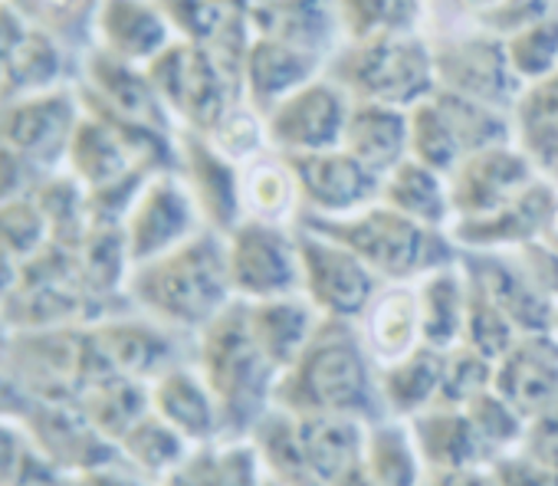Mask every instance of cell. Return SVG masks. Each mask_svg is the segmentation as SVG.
<instances>
[{
  "label": "cell",
  "mask_w": 558,
  "mask_h": 486,
  "mask_svg": "<svg viewBox=\"0 0 558 486\" xmlns=\"http://www.w3.org/2000/svg\"><path fill=\"white\" fill-rule=\"evenodd\" d=\"M223 251L233 300L263 303L303 296L296 227L240 220L230 233H223Z\"/></svg>",
  "instance_id": "obj_7"
},
{
  "label": "cell",
  "mask_w": 558,
  "mask_h": 486,
  "mask_svg": "<svg viewBox=\"0 0 558 486\" xmlns=\"http://www.w3.org/2000/svg\"><path fill=\"white\" fill-rule=\"evenodd\" d=\"M290 161L300 181L303 217L339 220V217H352L365 210L368 204L381 197V178L372 174L365 165H359L345 148L300 155Z\"/></svg>",
  "instance_id": "obj_13"
},
{
  "label": "cell",
  "mask_w": 558,
  "mask_h": 486,
  "mask_svg": "<svg viewBox=\"0 0 558 486\" xmlns=\"http://www.w3.org/2000/svg\"><path fill=\"white\" fill-rule=\"evenodd\" d=\"M243 306L256 345L263 349V355L279 375L303 355V349L310 345V339L323 323V316L310 306L306 296H283V300H263Z\"/></svg>",
  "instance_id": "obj_21"
},
{
  "label": "cell",
  "mask_w": 558,
  "mask_h": 486,
  "mask_svg": "<svg viewBox=\"0 0 558 486\" xmlns=\"http://www.w3.org/2000/svg\"><path fill=\"white\" fill-rule=\"evenodd\" d=\"M240 4H243L246 11H253V8H263V4H272V0H240Z\"/></svg>",
  "instance_id": "obj_36"
},
{
  "label": "cell",
  "mask_w": 558,
  "mask_h": 486,
  "mask_svg": "<svg viewBox=\"0 0 558 486\" xmlns=\"http://www.w3.org/2000/svg\"><path fill=\"white\" fill-rule=\"evenodd\" d=\"M434 50V76L437 89L496 106L512 112L525 93L515 80L502 37L489 34H453L440 40H427Z\"/></svg>",
  "instance_id": "obj_10"
},
{
  "label": "cell",
  "mask_w": 558,
  "mask_h": 486,
  "mask_svg": "<svg viewBox=\"0 0 558 486\" xmlns=\"http://www.w3.org/2000/svg\"><path fill=\"white\" fill-rule=\"evenodd\" d=\"M342 148L365 165L372 174H391L404 158H411L408 112L391 106L352 102V116L342 135Z\"/></svg>",
  "instance_id": "obj_22"
},
{
  "label": "cell",
  "mask_w": 558,
  "mask_h": 486,
  "mask_svg": "<svg viewBox=\"0 0 558 486\" xmlns=\"http://www.w3.org/2000/svg\"><path fill=\"white\" fill-rule=\"evenodd\" d=\"M355 332L378 372L421 352L424 319L417 283H381L365 313L355 319Z\"/></svg>",
  "instance_id": "obj_16"
},
{
  "label": "cell",
  "mask_w": 558,
  "mask_h": 486,
  "mask_svg": "<svg viewBox=\"0 0 558 486\" xmlns=\"http://www.w3.org/2000/svg\"><path fill=\"white\" fill-rule=\"evenodd\" d=\"M240 214L243 220L296 227L303 217L300 181L293 161L279 151H266L240 168Z\"/></svg>",
  "instance_id": "obj_20"
},
{
  "label": "cell",
  "mask_w": 558,
  "mask_h": 486,
  "mask_svg": "<svg viewBox=\"0 0 558 486\" xmlns=\"http://www.w3.org/2000/svg\"><path fill=\"white\" fill-rule=\"evenodd\" d=\"M0 243H4L11 254H17L24 264L50 243V223L40 204L34 201V194L0 204Z\"/></svg>",
  "instance_id": "obj_32"
},
{
  "label": "cell",
  "mask_w": 558,
  "mask_h": 486,
  "mask_svg": "<svg viewBox=\"0 0 558 486\" xmlns=\"http://www.w3.org/2000/svg\"><path fill=\"white\" fill-rule=\"evenodd\" d=\"M272 408L293 417L339 414L365 424L388 417L378 391V368L368 359L355 323H319L303 355L279 375Z\"/></svg>",
  "instance_id": "obj_1"
},
{
  "label": "cell",
  "mask_w": 558,
  "mask_h": 486,
  "mask_svg": "<svg viewBox=\"0 0 558 486\" xmlns=\"http://www.w3.org/2000/svg\"><path fill=\"white\" fill-rule=\"evenodd\" d=\"M345 40L421 34L424 0H332Z\"/></svg>",
  "instance_id": "obj_30"
},
{
  "label": "cell",
  "mask_w": 558,
  "mask_h": 486,
  "mask_svg": "<svg viewBox=\"0 0 558 486\" xmlns=\"http://www.w3.org/2000/svg\"><path fill=\"white\" fill-rule=\"evenodd\" d=\"M178 178L184 181L187 194L194 197L201 220L207 230L230 233L243 214H240V168L230 165L223 155L214 151V145L197 132H178Z\"/></svg>",
  "instance_id": "obj_15"
},
{
  "label": "cell",
  "mask_w": 558,
  "mask_h": 486,
  "mask_svg": "<svg viewBox=\"0 0 558 486\" xmlns=\"http://www.w3.org/2000/svg\"><path fill=\"white\" fill-rule=\"evenodd\" d=\"M296 240L303 277L300 293L323 319L355 323L378 293L381 280L349 247L313 227H296Z\"/></svg>",
  "instance_id": "obj_8"
},
{
  "label": "cell",
  "mask_w": 558,
  "mask_h": 486,
  "mask_svg": "<svg viewBox=\"0 0 558 486\" xmlns=\"http://www.w3.org/2000/svg\"><path fill=\"white\" fill-rule=\"evenodd\" d=\"M86 86L80 89L83 102H93L119 119L158 129L171 135V116L155 93L145 70H135V63H125L112 57L109 50H96L86 60Z\"/></svg>",
  "instance_id": "obj_17"
},
{
  "label": "cell",
  "mask_w": 558,
  "mask_h": 486,
  "mask_svg": "<svg viewBox=\"0 0 558 486\" xmlns=\"http://www.w3.org/2000/svg\"><path fill=\"white\" fill-rule=\"evenodd\" d=\"M444 381V352L421 349L411 359L378 372V391L385 414L395 421H411L437 404Z\"/></svg>",
  "instance_id": "obj_27"
},
{
  "label": "cell",
  "mask_w": 558,
  "mask_h": 486,
  "mask_svg": "<svg viewBox=\"0 0 558 486\" xmlns=\"http://www.w3.org/2000/svg\"><path fill=\"white\" fill-rule=\"evenodd\" d=\"M362 470L372 486H424L427 479V466L414 447L408 424L395 417L368 424Z\"/></svg>",
  "instance_id": "obj_28"
},
{
  "label": "cell",
  "mask_w": 558,
  "mask_h": 486,
  "mask_svg": "<svg viewBox=\"0 0 558 486\" xmlns=\"http://www.w3.org/2000/svg\"><path fill=\"white\" fill-rule=\"evenodd\" d=\"M509 66L515 73V80L529 89L548 76L558 73V8L525 27H519L515 34L502 37Z\"/></svg>",
  "instance_id": "obj_31"
},
{
  "label": "cell",
  "mask_w": 558,
  "mask_h": 486,
  "mask_svg": "<svg viewBox=\"0 0 558 486\" xmlns=\"http://www.w3.org/2000/svg\"><path fill=\"white\" fill-rule=\"evenodd\" d=\"M80 119L83 102L70 89L24 96L0 106V142L47 171L66 158Z\"/></svg>",
  "instance_id": "obj_12"
},
{
  "label": "cell",
  "mask_w": 558,
  "mask_h": 486,
  "mask_svg": "<svg viewBox=\"0 0 558 486\" xmlns=\"http://www.w3.org/2000/svg\"><path fill=\"white\" fill-rule=\"evenodd\" d=\"M125 296L135 313L194 339L233 303L223 233L201 230L181 247L132 267Z\"/></svg>",
  "instance_id": "obj_2"
},
{
  "label": "cell",
  "mask_w": 558,
  "mask_h": 486,
  "mask_svg": "<svg viewBox=\"0 0 558 486\" xmlns=\"http://www.w3.org/2000/svg\"><path fill=\"white\" fill-rule=\"evenodd\" d=\"M66 161L73 168V178L80 184H86L89 191H99L106 184H116V181L129 178L132 171H142L135 165L132 148L119 135V129L112 122L99 119V116H89V112H83V119L76 125Z\"/></svg>",
  "instance_id": "obj_24"
},
{
  "label": "cell",
  "mask_w": 558,
  "mask_h": 486,
  "mask_svg": "<svg viewBox=\"0 0 558 486\" xmlns=\"http://www.w3.org/2000/svg\"><path fill=\"white\" fill-rule=\"evenodd\" d=\"M191 359L220 408L223 440H246L272 411L279 372L256 345L246 306L240 300H233L194 336Z\"/></svg>",
  "instance_id": "obj_3"
},
{
  "label": "cell",
  "mask_w": 558,
  "mask_h": 486,
  "mask_svg": "<svg viewBox=\"0 0 558 486\" xmlns=\"http://www.w3.org/2000/svg\"><path fill=\"white\" fill-rule=\"evenodd\" d=\"M201 230H207V227L201 220L194 197L187 194L184 181L178 178V171L151 174L122 220L132 267L148 264V260L181 247L184 240H191Z\"/></svg>",
  "instance_id": "obj_11"
},
{
  "label": "cell",
  "mask_w": 558,
  "mask_h": 486,
  "mask_svg": "<svg viewBox=\"0 0 558 486\" xmlns=\"http://www.w3.org/2000/svg\"><path fill=\"white\" fill-rule=\"evenodd\" d=\"M417 296H421V319H424V345L437 352H450L463 345L470 287L460 260L421 277Z\"/></svg>",
  "instance_id": "obj_25"
},
{
  "label": "cell",
  "mask_w": 558,
  "mask_h": 486,
  "mask_svg": "<svg viewBox=\"0 0 558 486\" xmlns=\"http://www.w3.org/2000/svg\"><path fill=\"white\" fill-rule=\"evenodd\" d=\"M24 34H27V27L17 17V11L8 8V4H0V80H4V70H8L14 50L21 47Z\"/></svg>",
  "instance_id": "obj_34"
},
{
  "label": "cell",
  "mask_w": 558,
  "mask_h": 486,
  "mask_svg": "<svg viewBox=\"0 0 558 486\" xmlns=\"http://www.w3.org/2000/svg\"><path fill=\"white\" fill-rule=\"evenodd\" d=\"M96 27L102 50L125 63H151L171 44V24L151 0H102Z\"/></svg>",
  "instance_id": "obj_23"
},
{
  "label": "cell",
  "mask_w": 558,
  "mask_h": 486,
  "mask_svg": "<svg viewBox=\"0 0 558 486\" xmlns=\"http://www.w3.org/2000/svg\"><path fill=\"white\" fill-rule=\"evenodd\" d=\"M296 227H313L339 240L381 283H417L421 277L460 260V251L447 230L424 227L391 210L385 201H375L365 210L339 220L303 217Z\"/></svg>",
  "instance_id": "obj_4"
},
{
  "label": "cell",
  "mask_w": 558,
  "mask_h": 486,
  "mask_svg": "<svg viewBox=\"0 0 558 486\" xmlns=\"http://www.w3.org/2000/svg\"><path fill=\"white\" fill-rule=\"evenodd\" d=\"M391 210L434 227V230H450L453 207H450V187L447 178L414 158H404L391 174L381 178V197Z\"/></svg>",
  "instance_id": "obj_26"
},
{
  "label": "cell",
  "mask_w": 558,
  "mask_h": 486,
  "mask_svg": "<svg viewBox=\"0 0 558 486\" xmlns=\"http://www.w3.org/2000/svg\"><path fill=\"white\" fill-rule=\"evenodd\" d=\"M493 391L525 421L558 411V339L551 332L522 336L493 372Z\"/></svg>",
  "instance_id": "obj_14"
},
{
  "label": "cell",
  "mask_w": 558,
  "mask_h": 486,
  "mask_svg": "<svg viewBox=\"0 0 558 486\" xmlns=\"http://www.w3.org/2000/svg\"><path fill=\"white\" fill-rule=\"evenodd\" d=\"M145 73L168 116H178L184 132L207 135L233 102H243L214 57L194 40H171L145 66Z\"/></svg>",
  "instance_id": "obj_6"
},
{
  "label": "cell",
  "mask_w": 558,
  "mask_h": 486,
  "mask_svg": "<svg viewBox=\"0 0 558 486\" xmlns=\"http://www.w3.org/2000/svg\"><path fill=\"white\" fill-rule=\"evenodd\" d=\"M352 102L414 109L437 89L434 50L424 34H381L342 40L323 70Z\"/></svg>",
  "instance_id": "obj_5"
},
{
  "label": "cell",
  "mask_w": 558,
  "mask_h": 486,
  "mask_svg": "<svg viewBox=\"0 0 558 486\" xmlns=\"http://www.w3.org/2000/svg\"><path fill=\"white\" fill-rule=\"evenodd\" d=\"M148 408L171 430H178L191 447H207V444L223 440L220 408H217L207 381L201 378L194 359L161 372L148 385Z\"/></svg>",
  "instance_id": "obj_18"
},
{
  "label": "cell",
  "mask_w": 558,
  "mask_h": 486,
  "mask_svg": "<svg viewBox=\"0 0 558 486\" xmlns=\"http://www.w3.org/2000/svg\"><path fill=\"white\" fill-rule=\"evenodd\" d=\"M44 181H47L44 168H37L21 151H14L11 145L0 142V204L17 201V197H31Z\"/></svg>",
  "instance_id": "obj_33"
},
{
  "label": "cell",
  "mask_w": 558,
  "mask_h": 486,
  "mask_svg": "<svg viewBox=\"0 0 558 486\" xmlns=\"http://www.w3.org/2000/svg\"><path fill=\"white\" fill-rule=\"evenodd\" d=\"M60 66H63L60 47L40 31H27L4 70V80H0V106L24 99V96L47 93L57 83Z\"/></svg>",
  "instance_id": "obj_29"
},
{
  "label": "cell",
  "mask_w": 558,
  "mask_h": 486,
  "mask_svg": "<svg viewBox=\"0 0 558 486\" xmlns=\"http://www.w3.org/2000/svg\"><path fill=\"white\" fill-rule=\"evenodd\" d=\"M323 70H326L323 57L290 47L283 40L253 34V44L243 60V80H240L243 102L266 116L276 102H283L290 93L323 76Z\"/></svg>",
  "instance_id": "obj_19"
},
{
  "label": "cell",
  "mask_w": 558,
  "mask_h": 486,
  "mask_svg": "<svg viewBox=\"0 0 558 486\" xmlns=\"http://www.w3.org/2000/svg\"><path fill=\"white\" fill-rule=\"evenodd\" d=\"M349 116V93L323 73L300 86L296 93H290L283 102H276L263 119L269 132V148L287 158H300L342 148Z\"/></svg>",
  "instance_id": "obj_9"
},
{
  "label": "cell",
  "mask_w": 558,
  "mask_h": 486,
  "mask_svg": "<svg viewBox=\"0 0 558 486\" xmlns=\"http://www.w3.org/2000/svg\"><path fill=\"white\" fill-rule=\"evenodd\" d=\"M21 277H24V260L17 254H11L4 243H0V303L11 300V293L17 290Z\"/></svg>",
  "instance_id": "obj_35"
}]
</instances>
